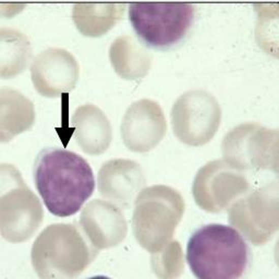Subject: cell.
<instances>
[{"label": "cell", "instance_id": "cell-7", "mask_svg": "<svg viewBox=\"0 0 279 279\" xmlns=\"http://www.w3.org/2000/svg\"><path fill=\"white\" fill-rule=\"evenodd\" d=\"M109 63L115 73L126 81L145 78L152 67V57L131 35H120L108 49Z\"/></svg>", "mask_w": 279, "mask_h": 279}, {"label": "cell", "instance_id": "cell-11", "mask_svg": "<svg viewBox=\"0 0 279 279\" xmlns=\"http://www.w3.org/2000/svg\"><path fill=\"white\" fill-rule=\"evenodd\" d=\"M26 8V4L22 3H5L0 4V18L11 19L14 18L21 12H23Z\"/></svg>", "mask_w": 279, "mask_h": 279}, {"label": "cell", "instance_id": "cell-9", "mask_svg": "<svg viewBox=\"0 0 279 279\" xmlns=\"http://www.w3.org/2000/svg\"><path fill=\"white\" fill-rule=\"evenodd\" d=\"M33 61L28 36L14 27H0V79L10 80L23 73Z\"/></svg>", "mask_w": 279, "mask_h": 279}, {"label": "cell", "instance_id": "cell-2", "mask_svg": "<svg viewBox=\"0 0 279 279\" xmlns=\"http://www.w3.org/2000/svg\"><path fill=\"white\" fill-rule=\"evenodd\" d=\"M247 261L245 241L230 226H203L188 241L187 262L197 279H239Z\"/></svg>", "mask_w": 279, "mask_h": 279}, {"label": "cell", "instance_id": "cell-6", "mask_svg": "<svg viewBox=\"0 0 279 279\" xmlns=\"http://www.w3.org/2000/svg\"><path fill=\"white\" fill-rule=\"evenodd\" d=\"M125 11V4L78 3L72 5L71 19L82 36L99 39L122 20Z\"/></svg>", "mask_w": 279, "mask_h": 279}, {"label": "cell", "instance_id": "cell-10", "mask_svg": "<svg viewBox=\"0 0 279 279\" xmlns=\"http://www.w3.org/2000/svg\"><path fill=\"white\" fill-rule=\"evenodd\" d=\"M77 137L82 147L88 153L106 149L111 139L110 123L104 111L93 104L81 105L74 111Z\"/></svg>", "mask_w": 279, "mask_h": 279}, {"label": "cell", "instance_id": "cell-8", "mask_svg": "<svg viewBox=\"0 0 279 279\" xmlns=\"http://www.w3.org/2000/svg\"><path fill=\"white\" fill-rule=\"evenodd\" d=\"M34 120L35 107L28 97L13 87H0V142L28 130Z\"/></svg>", "mask_w": 279, "mask_h": 279}, {"label": "cell", "instance_id": "cell-4", "mask_svg": "<svg viewBox=\"0 0 279 279\" xmlns=\"http://www.w3.org/2000/svg\"><path fill=\"white\" fill-rule=\"evenodd\" d=\"M29 73L37 93L45 99H56L77 86L80 65L69 50L48 47L33 58Z\"/></svg>", "mask_w": 279, "mask_h": 279}, {"label": "cell", "instance_id": "cell-3", "mask_svg": "<svg viewBox=\"0 0 279 279\" xmlns=\"http://www.w3.org/2000/svg\"><path fill=\"white\" fill-rule=\"evenodd\" d=\"M130 24L143 46L167 49L189 29L193 9L183 3H132L128 8Z\"/></svg>", "mask_w": 279, "mask_h": 279}, {"label": "cell", "instance_id": "cell-5", "mask_svg": "<svg viewBox=\"0 0 279 279\" xmlns=\"http://www.w3.org/2000/svg\"><path fill=\"white\" fill-rule=\"evenodd\" d=\"M125 144L133 150H146L161 140L165 118L160 104L143 99L131 104L122 120Z\"/></svg>", "mask_w": 279, "mask_h": 279}, {"label": "cell", "instance_id": "cell-1", "mask_svg": "<svg viewBox=\"0 0 279 279\" xmlns=\"http://www.w3.org/2000/svg\"><path fill=\"white\" fill-rule=\"evenodd\" d=\"M33 178L45 206L57 217L80 212L95 190L92 167L85 158L61 147H47L36 156Z\"/></svg>", "mask_w": 279, "mask_h": 279}, {"label": "cell", "instance_id": "cell-12", "mask_svg": "<svg viewBox=\"0 0 279 279\" xmlns=\"http://www.w3.org/2000/svg\"><path fill=\"white\" fill-rule=\"evenodd\" d=\"M87 279H111L107 276H104V275H96V276H93V277H89Z\"/></svg>", "mask_w": 279, "mask_h": 279}]
</instances>
